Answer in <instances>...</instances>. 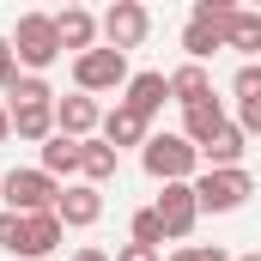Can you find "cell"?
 Returning a JSON list of instances; mask_svg holds the SVG:
<instances>
[{
	"instance_id": "obj_1",
	"label": "cell",
	"mask_w": 261,
	"mask_h": 261,
	"mask_svg": "<svg viewBox=\"0 0 261 261\" xmlns=\"http://www.w3.org/2000/svg\"><path fill=\"white\" fill-rule=\"evenodd\" d=\"M12 61L18 73H49L61 61V31H55V12H24L12 24Z\"/></svg>"
},
{
	"instance_id": "obj_2",
	"label": "cell",
	"mask_w": 261,
	"mask_h": 261,
	"mask_svg": "<svg viewBox=\"0 0 261 261\" xmlns=\"http://www.w3.org/2000/svg\"><path fill=\"white\" fill-rule=\"evenodd\" d=\"M140 164H146V176L164 189V182H195L200 176V152L182 140V134H152L146 146H140Z\"/></svg>"
},
{
	"instance_id": "obj_3",
	"label": "cell",
	"mask_w": 261,
	"mask_h": 261,
	"mask_svg": "<svg viewBox=\"0 0 261 261\" xmlns=\"http://www.w3.org/2000/svg\"><path fill=\"white\" fill-rule=\"evenodd\" d=\"M55 200H61V182L37 164V170H6L0 176V206L6 213H55Z\"/></svg>"
},
{
	"instance_id": "obj_4",
	"label": "cell",
	"mask_w": 261,
	"mask_h": 261,
	"mask_svg": "<svg viewBox=\"0 0 261 261\" xmlns=\"http://www.w3.org/2000/svg\"><path fill=\"white\" fill-rule=\"evenodd\" d=\"M128 55L122 49H91V55H79L73 61V91H85V97H97V91H128Z\"/></svg>"
},
{
	"instance_id": "obj_5",
	"label": "cell",
	"mask_w": 261,
	"mask_h": 261,
	"mask_svg": "<svg viewBox=\"0 0 261 261\" xmlns=\"http://www.w3.org/2000/svg\"><path fill=\"white\" fill-rule=\"evenodd\" d=\"M249 195H255V176H249L243 164H237V170H200V176H195L200 213H237Z\"/></svg>"
},
{
	"instance_id": "obj_6",
	"label": "cell",
	"mask_w": 261,
	"mask_h": 261,
	"mask_svg": "<svg viewBox=\"0 0 261 261\" xmlns=\"http://www.w3.org/2000/svg\"><path fill=\"white\" fill-rule=\"evenodd\" d=\"M97 31H103V49H140L146 37H152V12L140 6V0H116L103 18H97Z\"/></svg>"
},
{
	"instance_id": "obj_7",
	"label": "cell",
	"mask_w": 261,
	"mask_h": 261,
	"mask_svg": "<svg viewBox=\"0 0 261 261\" xmlns=\"http://www.w3.org/2000/svg\"><path fill=\"white\" fill-rule=\"evenodd\" d=\"M152 213L164 219V237H170V243H182V237L195 231V219H200V200H195V182H164V195L152 200Z\"/></svg>"
},
{
	"instance_id": "obj_8",
	"label": "cell",
	"mask_w": 261,
	"mask_h": 261,
	"mask_svg": "<svg viewBox=\"0 0 261 261\" xmlns=\"http://www.w3.org/2000/svg\"><path fill=\"white\" fill-rule=\"evenodd\" d=\"M97 128H103L97 97H85V91L55 97V134H67V140H97Z\"/></svg>"
},
{
	"instance_id": "obj_9",
	"label": "cell",
	"mask_w": 261,
	"mask_h": 261,
	"mask_svg": "<svg viewBox=\"0 0 261 261\" xmlns=\"http://www.w3.org/2000/svg\"><path fill=\"white\" fill-rule=\"evenodd\" d=\"M55 219H61L67 231H91V225L103 219V189H91V182H67L61 200H55Z\"/></svg>"
},
{
	"instance_id": "obj_10",
	"label": "cell",
	"mask_w": 261,
	"mask_h": 261,
	"mask_svg": "<svg viewBox=\"0 0 261 261\" xmlns=\"http://www.w3.org/2000/svg\"><path fill=\"white\" fill-rule=\"evenodd\" d=\"M243 152H249V134L237 128V122H225V128L200 146V170H237V164H243Z\"/></svg>"
},
{
	"instance_id": "obj_11",
	"label": "cell",
	"mask_w": 261,
	"mask_h": 261,
	"mask_svg": "<svg viewBox=\"0 0 261 261\" xmlns=\"http://www.w3.org/2000/svg\"><path fill=\"white\" fill-rule=\"evenodd\" d=\"M55 31H61V49H73V61L79 55H91L97 49V12H85V6H67V12H55Z\"/></svg>"
},
{
	"instance_id": "obj_12",
	"label": "cell",
	"mask_w": 261,
	"mask_h": 261,
	"mask_svg": "<svg viewBox=\"0 0 261 261\" xmlns=\"http://www.w3.org/2000/svg\"><path fill=\"white\" fill-rule=\"evenodd\" d=\"M97 140H103V146H116V152H122V146H146V140H152V122H146V116H134L128 103H116V110L103 116Z\"/></svg>"
},
{
	"instance_id": "obj_13",
	"label": "cell",
	"mask_w": 261,
	"mask_h": 261,
	"mask_svg": "<svg viewBox=\"0 0 261 261\" xmlns=\"http://www.w3.org/2000/svg\"><path fill=\"white\" fill-rule=\"evenodd\" d=\"M122 103H128L134 116H146V122H152V116L170 103V73H134V79H128V97H122Z\"/></svg>"
},
{
	"instance_id": "obj_14",
	"label": "cell",
	"mask_w": 261,
	"mask_h": 261,
	"mask_svg": "<svg viewBox=\"0 0 261 261\" xmlns=\"http://www.w3.org/2000/svg\"><path fill=\"white\" fill-rule=\"evenodd\" d=\"M61 237H67V225L55 213H31V219H24V261H55Z\"/></svg>"
},
{
	"instance_id": "obj_15",
	"label": "cell",
	"mask_w": 261,
	"mask_h": 261,
	"mask_svg": "<svg viewBox=\"0 0 261 261\" xmlns=\"http://www.w3.org/2000/svg\"><path fill=\"white\" fill-rule=\"evenodd\" d=\"M12 110V134L31 140V146H49L55 140V103H6Z\"/></svg>"
},
{
	"instance_id": "obj_16",
	"label": "cell",
	"mask_w": 261,
	"mask_h": 261,
	"mask_svg": "<svg viewBox=\"0 0 261 261\" xmlns=\"http://www.w3.org/2000/svg\"><path fill=\"white\" fill-rule=\"evenodd\" d=\"M225 122H231V116H225V103H219V97H206V103H195V110H182V140L200 152V146L225 128Z\"/></svg>"
},
{
	"instance_id": "obj_17",
	"label": "cell",
	"mask_w": 261,
	"mask_h": 261,
	"mask_svg": "<svg viewBox=\"0 0 261 261\" xmlns=\"http://www.w3.org/2000/svg\"><path fill=\"white\" fill-rule=\"evenodd\" d=\"M116 164H122L116 146H103V140H79V176H85L91 189H103V182L116 176Z\"/></svg>"
},
{
	"instance_id": "obj_18",
	"label": "cell",
	"mask_w": 261,
	"mask_h": 261,
	"mask_svg": "<svg viewBox=\"0 0 261 261\" xmlns=\"http://www.w3.org/2000/svg\"><path fill=\"white\" fill-rule=\"evenodd\" d=\"M213 97V79H206V67L182 61L176 73H170V103H182V110H195V103H206Z\"/></svg>"
},
{
	"instance_id": "obj_19",
	"label": "cell",
	"mask_w": 261,
	"mask_h": 261,
	"mask_svg": "<svg viewBox=\"0 0 261 261\" xmlns=\"http://www.w3.org/2000/svg\"><path fill=\"white\" fill-rule=\"evenodd\" d=\"M225 49H237V55H261V12L237 6V18H231V31H225Z\"/></svg>"
},
{
	"instance_id": "obj_20",
	"label": "cell",
	"mask_w": 261,
	"mask_h": 261,
	"mask_svg": "<svg viewBox=\"0 0 261 261\" xmlns=\"http://www.w3.org/2000/svg\"><path fill=\"white\" fill-rule=\"evenodd\" d=\"M43 170L61 182V176H79V140H67V134H55L49 146H43Z\"/></svg>"
},
{
	"instance_id": "obj_21",
	"label": "cell",
	"mask_w": 261,
	"mask_h": 261,
	"mask_svg": "<svg viewBox=\"0 0 261 261\" xmlns=\"http://www.w3.org/2000/svg\"><path fill=\"white\" fill-rule=\"evenodd\" d=\"M182 49H189V61H195V67H206L219 49H225V37H219L213 24H195V18H189V24H182Z\"/></svg>"
},
{
	"instance_id": "obj_22",
	"label": "cell",
	"mask_w": 261,
	"mask_h": 261,
	"mask_svg": "<svg viewBox=\"0 0 261 261\" xmlns=\"http://www.w3.org/2000/svg\"><path fill=\"white\" fill-rule=\"evenodd\" d=\"M189 18H195V24H213V31L225 37V31H231V18H237V6H231V0H195V6H189Z\"/></svg>"
},
{
	"instance_id": "obj_23",
	"label": "cell",
	"mask_w": 261,
	"mask_h": 261,
	"mask_svg": "<svg viewBox=\"0 0 261 261\" xmlns=\"http://www.w3.org/2000/svg\"><path fill=\"white\" fill-rule=\"evenodd\" d=\"M134 243H146V249H164V243H170V237H164V219H158V213H152V206H140V213H134Z\"/></svg>"
},
{
	"instance_id": "obj_24",
	"label": "cell",
	"mask_w": 261,
	"mask_h": 261,
	"mask_svg": "<svg viewBox=\"0 0 261 261\" xmlns=\"http://www.w3.org/2000/svg\"><path fill=\"white\" fill-rule=\"evenodd\" d=\"M6 97H12V103H55V91H49L43 73H18V85H12Z\"/></svg>"
},
{
	"instance_id": "obj_25",
	"label": "cell",
	"mask_w": 261,
	"mask_h": 261,
	"mask_svg": "<svg viewBox=\"0 0 261 261\" xmlns=\"http://www.w3.org/2000/svg\"><path fill=\"white\" fill-rule=\"evenodd\" d=\"M231 91H237V103H255L261 97V61H243L231 73Z\"/></svg>"
},
{
	"instance_id": "obj_26",
	"label": "cell",
	"mask_w": 261,
	"mask_h": 261,
	"mask_svg": "<svg viewBox=\"0 0 261 261\" xmlns=\"http://www.w3.org/2000/svg\"><path fill=\"white\" fill-rule=\"evenodd\" d=\"M0 249L6 255H24V213H6L0 206Z\"/></svg>"
},
{
	"instance_id": "obj_27",
	"label": "cell",
	"mask_w": 261,
	"mask_h": 261,
	"mask_svg": "<svg viewBox=\"0 0 261 261\" xmlns=\"http://www.w3.org/2000/svg\"><path fill=\"white\" fill-rule=\"evenodd\" d=\"M170 261H237V255H225L219 243H182V249H176Z\"/></svg>"
},
{
	"instance_id": "obj_28",
	"label": "cell",
	"mask_w": 261,
	"mask_h": 261,
	"mask_svg": "<svg viewBox=\"0 0 261 261\" xmlns=\"http://www.w3.org/2000/svg\"><path fill=\"white\" fill-rule=\"evenodd\" d=\"M18 85V61H12V37H0V91Z\"/></svg>"
},
{
	"instance_id": "obj_29",
	"label": "cell",
	"mask_w": 261,
	"mask_h": 261,
	"mask_svg": "<svg viewBox=\"0 0 261 261\" xmlns=\"http://www.w3.org/2000/svg\"><path fill=\"white\" fill-rule=\"evenodd\" d=\"M237 128L249 134V140L261 134V97H255V103H237Z\"/></svg>"
},
{
	"instance_id": "obj_30",
	"label": "cell",
	"mask_w": 261,
	"mask_h": 261,
	"mask_svg": "<svg viewBox=\"0 0 261 261\" xmlns=\"http://www.w3.org/2000/svg\"><path fill=\"white\" fill-rule=\"evenodd\" d=\"M116 261H164V249H146V243H122Z\"/></svg>"
},
{
	"instance_id": "obj_31",
	"label": "cell",
	"mask_w": 261,
	"mask_h": 261,
	"mask_svg": "<svg viewBox=\"0 0 261 261\" xmlns=\"http://www.w3.org/2000/svg\"><path fill=\"white\" fill-rule=\"evenodd\" d=\"M73 261H116V255H103L97 243H85V249H79V255H73Z\"/></svg>"
},
{
	"instance_id": "obj_32",
	"label": "cell",
	"mask_w": 261,
	"mask_h": 261,
	"mask_svg": "<svg viewBox=\"0 0 261 261\" xmlns=\"http://www.w3.org/2000/svg\"><path fill=\"white\" fill-rule=\"evenodd\" d=\"M6 140H12V110L0 103V146H6Z\"/></svg>"
},
{
	"instance_id": "obj_33",
	"label": "cell",
	"mask_w": 261,
	"mask_h": 261,
	"mask_svg": "<svg viewBox=\"0 0 261 261\" xmlns=\"http://www.w3.org/2000/svg\"><path fill=\"white\" fill-rule=\"evenodd\" d=\"M237 261H261V255H237Z\"/></svg>"
}]
</instances>
